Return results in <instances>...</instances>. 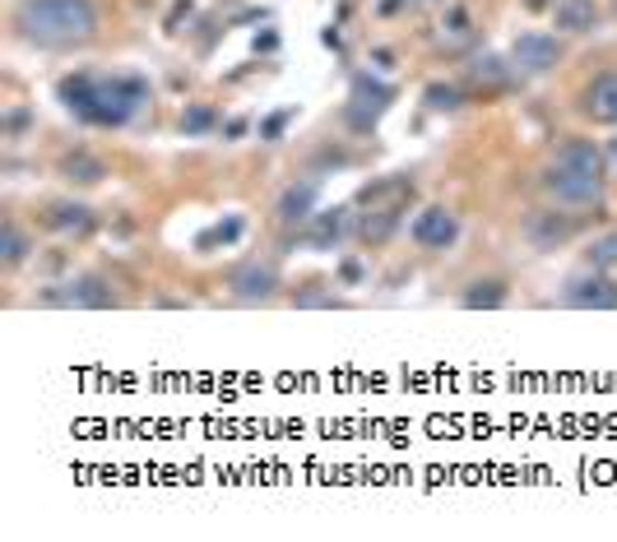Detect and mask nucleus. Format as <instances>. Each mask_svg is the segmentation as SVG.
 Segmentation results:
<instances>
[{
    "label": "nucleus",
    "mask_w": 617,
    "mask_h": 542,
    "mask_svg": "<svg viewBox=\"0 0 617 542\" xmlns=\"http://www.w3.org/2000/svg\"><path fill=\"white\" fill-rule=\"evenodd\" d=\"M312 205H316V186L312 181H302V186H289L279 199V218L283 223H302V218H312Z\"/></svg>",
    "instance_id": "ddd939ff"
},
{
    "label": "nucleus",
    "mask_w": 617,
    "mask_h": 542,
    "mask_svg": "<svg viewBox=\"0 0 617 542\" xmlns=\"http://www.w3.org/2000/svg\"><path fill=\"white\" fill-rule=\"evenodd\" d=\"M14 29L37 47H79L98 33L94 0H19Z\"/></svg>",
    "instance_id": "f257e3e1"
},
{
    "label": "nucleus",
    "mask_w": 617,
    "mask_h": 542,
    "mask_svg": "<svg viewBox=\"0 0 617 542\" xmlns=\"http://www.w3.org/2000/svg\"><path fill=\"white\" fill-rule=\"evenodd\" d=\"M501 302H506L501 283H474V292L465 297V306H501Z\"/></svg>",
    "instance_id": "f3484780"
},
{
    "label": "nucleus",
    "mask_w": 617,
    "mask_h": 542,
    "mask_svg": "<svg viewBox=\"0 0 617 542\" xmlns=\"http://www.w3.org/2000/svg\"><path fill=\"white\" fill-rule=\"evenodd\" d=\"M61 98L71 111H79L84 121H98V126H126L136 111L149 102V84L144 79H130V75H117V79H65L61 84Z\"/></svg>",
    "instance_id": "f03ea898"
},
{
    "label": "nucleus",
    "mask_w": 617,
    "mask_h": 542,
    "mask_svg": "<svg viewBox=\"0 0 617 542\" xmlns=\"http://www.w3.org/2000/svg\"><path fill=\"white\" fill-rule=\"evenodd\" d=\"M589 260H594V264H617V232L594 241V246H589Z\"/></svg>",
    "instance_id": "412c9836"
},
{
    "label": "nucleus",
    "mask_w": 617,
    "mask_h": 542,
    "mask_svg": "<svg viewBox=\"0 0 617 542\" xmlns=\"http://www.w3.org/2000/svg\"><path fill=\"white\" fill-rule=\"evenodd\" d=\"M274 288H279V279H274L270 264H241L237 274H232V292H237V297H247V302L270 297Z\"/></svg>",
    "instance_id": "9b49d317"
},
{
    "label": "nucleus",
    "mask_w": 617,
    "mask_h": 542,
    "mask_svg": "<svg viewBox=\"0 0 617 542\" xmlns=\"http://www.w3.org/2000/svg\"><path fill=\"white\" fill-rule=\"evenodd\" d=\"M497 65H501L497 56L474 61V79H478V84H492V88H497V84H506V71H497Z\"/></svg>",
    "instance_id": "6ab92c4d"
},
{
    "label": "nucleus",
    "mask_w": 617,
    "mask_h": 542,
    "mask_svg": "<svg viewBox=\"0 0 617 542\" xmlns=\"http://www.w3.org/2000/svg\"><path fill=\"white\" fill-rule=\"evenodd\" d=\"M404 195H409V186H400V191H394V195H390V205H377V199L367 195L371 205H377V209L367 214V223H362V237H367V241H386V237H390L394 218H400V205H404Z\"/></svg>",
    "instance_id": "f8f14e48"
},
{
    "label": "nucleus",
    "mask_w": 617,
    "mask_h": 542,
    "mask_svg": "<svg viewBox=\"0 0 617 542\" xmlns=\"http://www.w3.org/2000/svg\"><path fill=\"white\" fill-rule=\"evenodd\" d=\"M65 172H71L75 181H98L102 176V163H94V158H71V163H65Z\"/></svg>",
    "instance_id": "aec40b11"
},
{
    "label": "nucleus",
    "mask_w": 617,
    "mask_h": 542,
    "mask_svg": "<svg viewBox=\"0 0 617 542\" xmlns=\"http://www.w3.org/2000/svg\"><path fill=\"white\" fill-rule=\"evenodd\" d=\"M47 302H56V306H112L117 297L102 279H75V283H65V292H47Z\"/></svg>",
    "instance_id": "6e6552de"
},
{
    "label": "nucleus",
    "mask_w": 617,
    "mask_h": 542,
    "mask_svg": "<svg viewBox=\"0 0 617 542\" xmlns=\"http://www.w3.org/2000/svg\"><path fill=\"white\" fill-rule=\"evenodd\" d=\"M566 306H581V311H617V288H613L608 279H581V283H571Z\"/></svg>",
    "instance_id": "1a4fd4ad"
},
{
    "label": "nucleus",
    "mask_w": 617,
    "mask_h": 542,
    "mask_svg": "<svg viewBox=\"0 0 617 542\" xmlns=\"http://www.w3.org/2000/svg\"><path fill=\"white\" fill-rule=\"evenodd\" d=\"M608 186V163L604 149L589 140H571L558 163L543 172V191L558 199V205H599Z\"/></svg>",
    "instance_id": "7ed1b4c3"
},
{
    "label": "nucleus",
    "mask_w": 617,
    "mask_h": 542,
    "mask_svg": "<svg viewBox=\"0 0 617 542\" xmlns=\"http://www.w3.org/2000/svg\"><path fill=\"white\" fill-rule=\"evenodd\" d=\"M390 98H394V94H390L386 84H377V79H367V75H362L358 84H353V111H348L353 126H362V130H367V126L390 107Z\"/></svg>",
    "instance_id": "423d86ee"
},
{
    "label": "nucleus",
    "mask_w": 617,
    "mask_h": 542,
    "mask_svg": "<svg viewBox=\"0 0 617 542\" xmlns=\"http://www.w3.org/2000/svg\"><path fill=\"white\" fill-rule=\"evenodd\" d=\"M427 107L432 111H455L459 107V94H455V88H446V84H432L427 88Z\"/></svg>",
    "instance_id": "a211bd4d"
},
{
    "label": "nucleus",
    "mask_w": 617,
    "mask_h": 542,
    "mask_svg": "<svg viewBox=\"0 0 617 542\" xmlns=\"http://www.w3.org/2000/svg\"><path fill=\"white\" fill-rule=\"evenodd\" d=\"M455 237H459V223H455L451 209L432 205V209H423V214L413 218V241L423 246V251H446Z\"/></svg>",
    "instance_id": "39448f33"
},
{
    "label": "nucleus",
    "mask_w": 617,
    "mask_h": 542,
    "mask_svg": "<svg viewBox=\"0 0 617 542\" xmlns=\"http://www.w3.org/2000/svg\"><path fill=\"white\" fill-rule=\"evenodd\" d=\"M553 24L562 33H589V29H599V6L594 0H558Z\"/></svg>",
    "instance_id": "9d476101"
},
{
    "label": "nucleus",
    "mask_w": 617,
    "mask_h": 542,
    "mask_svg": "<svg viewBox=\"0 0 617 542\" xmlns=\"http://www.w3.org/2000/svg\"><path fill=\"white\" fill-rule=\"evenodd\" d=\"M585 117L589 121H604V126H617V71L613 75H599L589 88H585Z\"/></svg>",
    "instance_id": "0eeeda50"
},
{
    "label": "nucleus",
    "mask_w": 617,
    "mask_h": 542,
    "mask_svg": "<svg viewBox=\"0 0 617 542\" xmlns=\"http://www.w3.org/2000/svg\"><path fill=\"white\" fill-rule=\"evenodd\" d=\"M52 228H61V232H88V228H94V218H88L84 205H56L52 209Z\"/></svg>",
    "instance_id": "4468645a"
},
{
    "label": "nucleus",
    "mask_w": 617,
    "mask_h": 542,
    "mask_svg": "<svg viewBox=\"0 0 617 542\" xmlns=\"http://www.w3.org/2000/svg\"><path fill=\"white\" fill-rule=\"evenodd\" d=\"M511 56H516L520 71L548 75V71H553V65L562 61V42H558L553 33H520L516 47H511Z\"/></svg>",
    "instance_id": "20e7f679"
},
{
    "label": "nucleus",
    "mask_w": 617,
    "mask_h": 542,
    "mask_svg": "<svg viewBox=\"0 0 617 542\" xmlns=\"http://www.w3.org/2000/svg\"><path fill=\"white\" fill-rule=\"evenodd\" d=\"M0 256H6V264H19L29 256V237L19 232V223H6V246H0Z\"/></svg>",
    "instance_id": "dca6fc26"
},
{
    "label": "nucleus",
    "mask_w": 617,
    "mask_h": 542,
    "mask_svg": "<svg viewBox=\"0 0 617 542\" xmlns=\"http://www.w3.org/2000/svg\"><path fill=\"white\" fill-rule=\"evenodd\" d=\"M469 33H474V19H469V10H465V6H455L446 19H441V37H446L451 47H455V42H465Z\"/></svg>",
    "instance_id": "2eb2a0df"
},
{
    "label": "nucleus",
    "mask_w": 617,
    "mask_h": 542,
    "mask_svg": "<svg viewBox=\"0 0 617 542\" xmlns=\"http://www.w3.org/2000/svg\"><path fill=\"white\" fill-rule=\"evenodd\" d=\"M214 126V111H205V107H195L191 117L182 121V130H191V134H201V130H209Z\"/></svg>",
    "instance_id": "4be33fe9"
}]
</instances>
